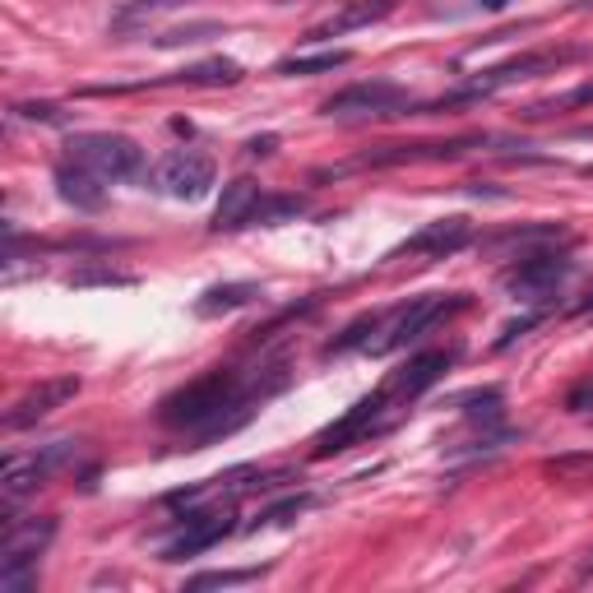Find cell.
Wrapping results in <instances>:
<instances>
[{
  "label": "cell",
  "mask_w": 593,
  "mask_h": 593,
  "mask_svg": "<svg viewBox=\"0 0 593 593\" xmlns=\"http://www.w3.org/2000/svg\"><path fill=\"white\" fill-rule=\"evenodd\" d=\"M482 5H487V10H501V5H505V0H482Z\"/></svg>",
  "instance_id": "8d00e7d4"
},
{
  "label": "cell",
  "mask_w": 593,
  "mask_h": 593,
  "mask_svg": "<svg viewBox=\"0 0 593 593\" xmlns=\"http://www.w3.org/2000/svg\"><path fill=\"white\" fill-rule=\"evenodd\" d=\"M394 14V0H348L343 10H335L325 24H316L306 33V42H325V38H343V33H357V28H371L380 20Z\"/></svg>",
  "instance_id": "2e32d148"
},
{
  "label": "cell",
  "mask_w": 593,
  "mask_h": 593,
  "mask_svg": "<svg viewBox=\"0 0 593 593\" xmlns=\"http://www.w3.org/2000/svg\"><path fill=\"white\" fill-rule=\"evenodd\" d=\"M589 404H593V376L584 380V386H575V390L566 394V408H570V413H584Z\"/></svg>",
  "instance_id": "d6a6232c"
},
{
  "label": "cell",
  "mask_w": 593,
  "mask_h": 593,
  "mask_svg": "<svg viewBox=\"0 0 593 593\" xmlns=\"http://www.w3.org/2000/svg\"><path fill=\"white\" fill-rule=\"evenodd\" d=\"M311 505V496H288V501H278V505H269V510H260V519H255V529H265V525H283V519H292V515H302Z\"/></svg>",
  "instance_id": "83f0119b"
},
{
  "label": "cell",
  "mask_w": 593,
  "mask_h": 593,
  "mask_svg": "<svg viewBox=\"0 0 593 593\" xmlns=\"http://www.w3.org/2000/svg\"><path fill=\"white\" fill-rule=\"evenodd\" d=\"M260 200H265V190H260L251 177H237L232 186H223V200H218V214H214V232L247 228V223L255 218Z\"/></svg>",
  "instance_id": "e0dca14e"
},
{
  "label": "cell",
  "mask_w": 593,
  "mask_h": 593,
  "mask_svg": "<svg viewBox=\"0 0 593 593\" xmlns=\"http://www.w3.org/2000/svg\"><path fill=\"white\" fill-rule=\"evenodd\" d=\"M450 362H455V353H445V348H431V353H417L404 371H394L390 380H386V390H390V399L394 404H408V399H417V394H427L436 380H441L445 371H450Z\"/></svg>",
  "instance_id": "5bb4252c"
},
{
  "label": "cell",
  "mask_w": 593,
  "mask_h": 593,
  "mask_svg": "<svg viewBox=\"0 0 593 593\" xmlns=\"http://www.w3.org/2000/svg\"><path fill=\"white\" fill-rule=\"evenodd\" d=\"M390 390H376V394H366L357 399L353 408H348L335 427H325L320 431V441H316V459H329V455H339V450H353L357 441H366L376 427H380V417L390 413Z\"/></svg>",
  "instance_id": "8992f818"
},
{
  "label": "cell",
  "mask_w": 593,
  "mask_h": 593,
  "mask_svg": "<svg viewBox=\"0 0 593 593\" xmlns=\"http://www.w3.org/2000/svg\"><path fill=\"white\" fill-rule=\"evenodd\" d=\"M93 283H130V274H116V269H79V274H70V288H93Z\"/></svg>",
  "instance_id": "4dcf8cb0"
},
{
  "label": "cell",
  "mask_w": 593,
  "mask_h": 593,
  "mask_svg": "<svg viewBox=\"0 0 593 593\" xmlns=\"http://www.w3.org/2000/svg\"><path fill=\"white\" fill-rule=\"evenodd\" d=\"M487 144V135H459V139H427V144H390L380 153H366L362 167H394V163H441V159H464Z\"/></svg>",
  "instance_id": "30bf717a"
},
{
  "label": "cell",
  "mask_w": 593,
  "mask_h": 593,
  "mask_svg": "<svg viewBox=\"0 0 593 593\" xmlns=\"http://www.w3.org/2000/svg\"><path fill=\"white\" fill-rule=\"evenodd\" d=\"M575 56H580L575 47H566V51H525V56H515V61H505V65L482 70V75L468 84V89H478V98H487V93L505 89V84L533 79V75H543V70H556V65H566V61H575Z\"/></svg>",
  "instance_id": "7c38bea8"
},
{
  "label": "cell",
  "mask_w": 593,
  "mask_h": 593,
  "mask_svg": "<svg viewBox=\"0 0 593 593\" xmlns=\"http://www.w3.org/2000/svg\"><path fill=\"white\" fill-rule=\"evenodd\" d=\"M570 108H593V79L580 84V89H570V93H556L547 102H533V108H525L529 121H543V116H556V112H570Z\"/></svg>",
  "instance_id": "603a6c76"
},
{
  "label": "cell",
  "mask_w": 593,
  "mask_h": 593,
  "mask_svg": "<svg viewBox=\"0 0 593 593\" xmlns=\"http://www.w3.org/2000/svg\"><path fill=\"white\" fill-rule=\"evenodd\" d=\"M399 108H408V89H399L394 79H362L348 84L343 93L325 98V116H394Z\"/></svg>",
  "instance_id": "52a82bcc"
},
{
  "label": "cell",
  "mask_w": 593,
  "mask_h": 593,
  "mask_svg": "<svg viewBox=\"0 0 593 593\" xmlns=\"http://www.w3.org/2000/svg\"><path fill=\"white\" fill-rule=\"evenodd\" d=\"M79 394V376H56V380H38V386H28L14 404L5 408L0 417V427L5 431H24V427H38L42 417H51L56 408H65L70 399Z\"/></svg>",
  "instance_id": "ba28073f"
},
{
  "label": "cell",
  "mask_w": 593,
  "mask_h": 593,
  "mask_svg": "<svg viewBox=\"0 0 593 593\" xmlns=\"http://www.w3.org/2000/svg\"><path fill=\"white\" fill-rule=\"evenodd\" d=\"M56 538V519H5V543H0V593H24L38 575V556Z\"/></svg>",
  "instance_id": "3957f363"
},
{
  "label": "cell",
  "mask_w": 593,
  "mask_h": 593,
  "mask_svg": "<svg viewBox=\"0 0 593 593\" xmlns=\"http://www.w3.org/2000/svg\"><path fill=\"white\" fill-rule=\"evenodd\" d=\"M70 159L84 163L89 172H98L102 181H130L139 177V167H144V149L135 144V139L126 135H108V130H98V135H70Z\"/></svg>",
  "instance_id": "277c9868"
},
{
  "label": "cell",
  "mask_w": 593,
  "mask_h": 593,
  "mask_svg": "<svg viewBox=\"0 0 593 593\" xmlns=\"http://www.w3.org/2000/svg\"><path fill=\"white\" fill-rule=\"evenodd\" d=\"M260 296V288L255 283H218V288H209L200 302H195V316H223V311H237V306H247V302H255Z\"/></svg>",
  "instance_id": "ffe728a7"
},
{
  "label": "cell",
  "mask_w": 593,
  "mask_h": 593,
  "mask_svg": "<svg viewBox=\"0 0 593 593\" xmlns=\"http://www.w3.org/2000/svg\"><path fill=\"white\" fill-rule=\"evenodd\" d=\"M468 241H474V223L455 214V218H436V223H427L422 232H413V237L404 241V255H427V260H445V255L464 251Z\"/></svg>",
  "instance_id": "9a60e30c"
},
{
  "label": "cell",
  "mask_w": 593,
  "mask_h": 593,
  "mask_svg": "<svg viewBox=\"0 0 593 593\" xmlns=\"http://www.w3.org/2000/svg\"><path fill=\"white\" fill-rule=\"evenodd\" d=\"M14 116H28V121H51V126H61L65 112L51 108V102H14Z\"/></svg>",
  "instance_id": "1f68e13d"
},
{
  "label": "cell",
  "mask_w": 593,
  "mask_h": 593,
  "mask_svg": "<svg viewBox=\"0 0 593 593\" xmlns=\"http://www.w3.org/2000/svg\"><path fill=\"white\" fill-rule=\"evenodd\" d=\"M237 79H241V65L228 56L200 61V65L181 70V75H172V84H190V89H223V84H237Z\"/></svg>",
  "instance_id": "d6986e66"
},
{
  "label": "cell",
  "mask_w": 593,
  "mask_h": 593,
  "mask_svg": "<svg viewBox=\"0 0 593 593\" xmlns=\"http://www.w3.org/2000/svg\"><path fill=\"white\" fill-rule=\"evenodd\" d=\"M214 33H223L218 24H190V28H172L163 33V38H153L159 47H186V42H204V38H214Z\"/></svg>",
  "instance_id": "f1b7e54d"
},
{
  "label": "cell",
  "mask_w": 593,
  "mask_h": 593,
  "mask_svg": "<svg viewBox=\"0 0 593 593\" xmlns=\"http://www.w3.org/2000/svg\"><path fill=\"white\" fill-rule=\"evenodd\" d=\"M538 325V316H525V320H510V325H505L501 329V339H496V348H510L519 335H525V329H533Z\"/></svg>",
  "instance_id": "836d02e7"
},
{
  "label": "cell",
  "mask_w": 593,
  "mask_h": 593,
  "mask_svg": "<svg viewBox=\"0 0 593 593\" xmlns=\"http://www.w3.org/2000/svg\"><path fill=\"white\" fill-rule=\"evenodd\" d=\"M580 575H593V556H589V562H584V570Z\"/></svg>",
  "instance_id": "74e56055"
},
{
  "label": "cell",
  "mask_w": 593,
  "mask_h": 593,
  "mask_svg": "<svg viewBox=\"0 0 593 593\" xmlns=\"http://www.w3.org/2000/svg\"><path fill=\"white\" fill-rule=\"evenodd\" d=\"M181 5H186V0H135V5H121V10L112 14V28H116V33H130V28L159 20V14L181 10Z\"/></svg>",
  "instance_id": "7402d4cb"
},
{
  "label": "cell",
  "mask_w": 593,
  "mask_h": 593,
  "mask_svg": "<svg viewBox=\"0 0 593 593\" xmlns=\"http://www.w3.org/2000/svg\"><path fill=\"white\" fill-rule=\"evenodd\" d=\"M260 570H204L195 575V580H186L190 593H200V589H232V584H251Z\"/></svg>",
  "instance_id": "484cf974"
},
{
  "label": "cell",
  "mask_w": 593,
  "mask_h": 593,
  "mask_svg": "<svg viewBox=\"0 0 593 593\" xmlns=\"http://www.w3.org/2000/svg\"><path fill=\"white\" fill-rule=\"evenodd\" d=\"M79 459V441H51L42 450H10L5 455V501H24L28 492H38L65 464Z\"/></svg>",
  "instance_id": "5b68a950"
},
{
  "label": "cell",
  "mask_w": 593,
  "mask_h": 593,
  "mask_svg": "<svg viewBox=\"0 0 593 593\" xmlns=\"http://www.w3.org/2000/svg\"><path fill=\"white\" fill-rule=\"evenodd\" d=\"M575 316H580V320H593V292L584 296V302H580V306H575Z\"/></svg>",
  "instance_id": "d590c367"
},
{
  "label": "cell",
  "mask_w": 593,
  "mask_h": 593,
  "mask_svg": "<svg viewBox=\"0 0 593 593\" xmlns=\"http://www.w3.org/2000/svg\"><path fill=\"white\" fill-rule=\"evenodd\" d=\"M552 478H575V482H593V455H556L543 464Z\"/></svg>",
  "instance_id": "4316f807"
},
{
  "label": "cell",
  "mask_w": 593,
  "mask_h": 593,
  "mask_svg": "<svg viewBox=\"0 0 593 593\" xmlns=\"http://www.w3.org/2000/svg\"><path fill=\"white\" fill-rule=\"evenodd\" d=\"M348 61H353V51L335 47V51H316V56H288V61H278V75H288V79H296V75H329V70H343Z\"/></svg>",
  "instance_id": "44dd1931"
},
{
  "label": "cell",
  "mask_w": 593,
  "mask_h": 593,
  "mask_svg": "<svg viewBox=\"0 0 593 593\" xmlns=\"http://www.w3.org/2000/svg\"><path fill=\"white\" fill-rule=\"evenodd\" d=\"M153 186L172 200H200V195H209V186H214V159H204L195 149L167 153V159L153 167Z\"/></svg>",
  "instance_id": "9c48e42d"
},
{
  "label": "cell",
  "mask_w": 593,
  "mask_h": 593,
  "mask_svg": "<svg viewBox=\"0 0 593 593\" xmlns=\"http://www.w3.org/2000/svg\"><path fill=\"white\" fill-rule=\"evenodd\" d=\"M464 413L474 417V422H496V417H501V394H496V390L474 394V399H468V408H464Z\"/></svg>",
  "instance_id": "f546056e"
},
{
  "label": "cell",
  "mask_w": 593,
  "mask_h": 593,
  "mask_svg": "<svg viewBox=\"0 0 593 593\" xmlns=\"http://www.w3.org/2000/svg\"><path fill=\"white\" fill-rule=\"evenodd\" d=\"M274 144H278L274 135H265V139H251V153H255V159H265V153H274Z\"/></svg>",
  "instance_id": "e575fe53"
},
{
  "label": "cell",
  "mask_w": 593,
  "mask_h": 593,
  "mask_svg": "<svg viewBox=\"0 0 593 593\" xmlns=\"http://www.w3.org/2000/svg\"><path fill=\"white\" fill-rule=\"evenodd\" d=\"M464 306H468L464 292H455V296H413V302H404V306H394V311H386V316H380L376 335L366 339V353H371V357L399 353L404 343L422 339L441 316H450V311H464Z\"/></svg>",
  "instance_id": "7a4b0ae2"
},
{
  "label": "cell",
  "mask_w": 593,
  "mask_h": 593,
  "mask_svg": "<svg viewBox=\"0 0 593 593\" xmlns=\"http://www.w3.org/2000/svg\"><path fill=\"white\" fill-rule=\"evenodd\" d=\"M570 274V260L566 255H529V260H519V265L505 274V288H510L519 302H543L547 292H556V283Z\"/></svg>",
  "instance_id": "8fae6325"
},
{
  "label": "cell",
  "mask_w": 593,
  "mask_h": 593,
  "mask_svg": "<svg viewBox=\"0 0 593 593\" xmlns=\"http://www.w3.org/2000/svg\"><path fill=\"white\" fill-rule=\"evenodd\" d=\"M274 386H260V380H247L241 371H209L195 386H186L177 394L163 399L159 422L172 431H200L209 436H228L251 417L255 399H269Z\"/></svg>",
  "instance_id": "6da1fadb"
},
{
  "label": "cell",
  "mask_w": 593,
  "mask_h": 593,
  "mask_svg": "<svg viewBox=\"0 0 593 593\" xmlns=\"http://www.w3.org/2000/svg\"><path fill=\"white\" fill-rule=\"evenodd\" d=\"M302 209H306L302 195H265V200H260V209H255V218H251V223H283V218H296Z\"/></svg>",
  "instance_id": "d4e9b609"
},
{
  "label": "cell",
  "mask_w": 593,
  "mask_h": 593,
  "mask_svg": "<svg viewBox=\"0 0 593 593\" xmlns=\"http://www.w3.org/2000/svg\"><path fill=\"white\" fill-rule=\"evenodd\" d=\"M102 177L98 172H89L84 163H56V190H61V200L65 204H75V209H98L102 204Z\"/></svg>",
  "instance_id": "ac0fdd59"
},
{
  "label": "cell",
  "mask_w": 593,
  "mask_h": 593,
  "mask_svg": "<svg viewBox=\"0 0 593 593\" xmlns=\"http://www.w3.org/2000/svg\"><path fill=\"white\" fill-rule=\"evenodd\" d=\"M376 325H380V316H376V311H366V316H357L339 339L325 343V353H348V348H366V339L376 335Z\"/></svg>",
  "instance_id": "cb8c5ba5"
},
{
  "label": "cell",
  "mask_w": 593,
  "mask_h": 593,
  "mask_svg": "<svg viewBox=\"0 0 593 593\" xmlns=\"http://www.w3.org/2000/svg\"><path fill=\"white\" fill-rule=\"evenodd\" d=\"M232 505L228 510H209V515H186V529H181V538L177 543H167V562H186V556H200V552H209L214 543H223L237 525H232Z\"/></svg>",
  "instance_id": "4fadbf2b"
}]
</instances>
